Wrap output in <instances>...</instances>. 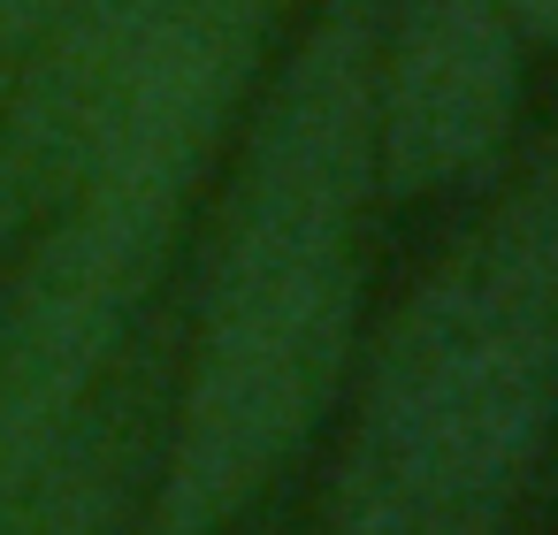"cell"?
I'll return each instance as SVG.
<instances>
[{
  "instance_id": "1",
  "label": "cell",
  "mask_w": 558,
  "mask_h": 535,
  "mask_svg": "<svg viewBox=\"0 0 558 535\" xmlns=\"http://www.w3.org/2000/svg\"><path fill=\"white\" fill-rule=\"evenodd\" d=\"M375 39L383 0H322L253 100L131 535H230L360 360V238L383 199Z\"/></svg>"
},
{
  "instance_id": "2",
  "label": "cell",
  "mask_w": 558,
  "mask_h": 535,
  "mask_svg": "<svg viewBox=\"0 0 558 535\" xmlns=\"http://www.w3.org/2000/svg\"><path fill=\"white\" fill-rule=\"evenodd\" d=\"M558 436V115L352 360L322 535H505Z\"/></svg>"
},
{
  "instance_id": "3",
  "label": "cell",
  "mask_w": 558,
  "mask_h": 535,
  "mask_svg": "<svg viewBox=\"0 0 558 535\" xmlns=\"http://www.w3.org/2000/svg\"><path fill=\"white\" fill-rule=\"evenodd\" d=\"M527 24L512 0H383L375 39V177L383 199H428L497 169L520 108Z\"/></svg>"
},
{
  "instance_id": "4",
  "label": "cell",
  "mask_w": 558,
  "mask_h": 535,
  "mask_svg": "<svg viewBox=\"0 0 558 535\" xmlns=\"http://www.w3.org/2000/svg\"><path fill=\"white\" fill-rule=\"evenodd\" d=\"M70 9V0H0V47H9V54H24L54 16Z\"/></svg>"
},
{
  "instance_id": "5",
  "label": "cell",
  "mask_w": 558,
  "mask_h": 535,
  "mask_svg": "<svg viewBox=\"0 0 558 535\" xmlns=\"http://www.w3.org/2000/svg\"><path fill=\"white\" fill-rule=\"evenodd\" d=\"M9 70H16V54H9V47H0V93H9Z\"/></svg>"
}]
</instances>
